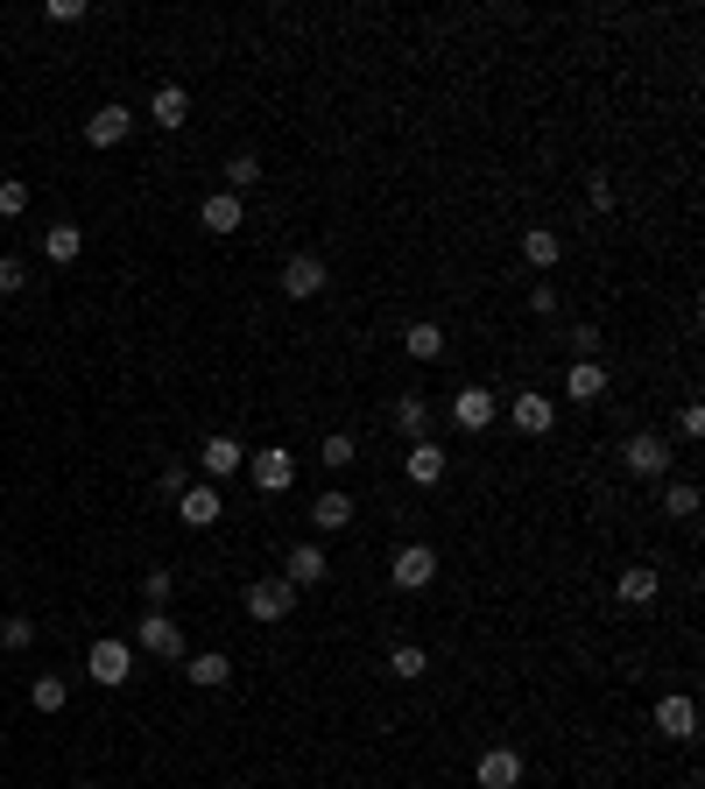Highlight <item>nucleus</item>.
I'll return each instance as SVG.
<instances>
[{"label":"nucleus","instance_id":"nucleus-33","mask_svg":"<svg viewBox=\"0 0 705 789\" xmlns=\"http://www.w3.org/2000/svg\"><path fill=\"white\" fill-rule=\"evenodd\" d=\"M22 211H29V184L8 177V184H0V219H22Z\"/></svg>","mask_w":705,"mask_h":789},{"label":"nucleus","instance_id":"nucleus-21","mask_svg":"<svg viewBox=\"0 0 705 789\" xmlns=\"http://www.w3.org/2000/svg\"><path fill=\"white\" fill-rule=\"evenodd\" d=\"M403 353H409V360H445V324H437V318H416L409 332H403Z\"/></svg>","mask_w":705,"mask_h":789},{"label":"nucleus","instance_id":"nucleus-27","mask_svg":"<svg viewBox=\"0 0 705 789\" xmlns=\"http://www.w3.org/2000/svg\"><path fill=\"white\" fill-rule=\"evenodd\" d=\"M29 705H35V712H64V705H71V684H64V677H35V684H29Z\"/></svg>","mask_w":705,"mask_h":789},{"label":"nucleus","instance_id":"nucleus-6","mask_svg":"<svg viewBox=\"0 0 705 789\" xmlns=\"http://www.w3.org/2000/svg\"><path fill=\"white\" fill-rule=\"evenodd\" d=\"M621 466L635 473V479H663V466H671V451H663V437H656V430H635V437L621 445Z\"/></svg>","mask_w":705,"mask_h":789},{"label":"nucleus","instance_id":"nucleus-40","mask_svg":"<svg viewBox=\"0 0 705 789\" xmlns=\"http://www.w3.org/2000/svg\"><path fill=\"white\" fill-rule=\"evenodd\" d=\"M43 14H50V22H79V14H85V0H50Z\"/></svg>","mask_w":705,"mask_h":789},{"label":"nucleus","instance_id":"nucleus-15","mask_svg":"<svg viewBox=\"0 0 705 789\" xmlns=\"http://www.w3.org/2000/svg\"><path fill=\"white\" fill-rule=\"evenodd\" d=\"M240 219H247V205L234 198V190H212V198L198 205V226H205V233H240Z\"/></svg>","mask_w":705,"mask_h":789},{"label":"nucleus","instance_id":"nucleus-26","mask_svg":"<svg viewBox=\"0 0 705 789\" xmlns=\"http://www.w3.org/2000/svg\"><path fill=\"white\" fill-rule=\"evenodd\" d=\"M395 430H403L409 445H416V437L431 430V402H424V395H403V402H395Z\"/></svg>","mask_w":705,"mask_h":789},{"label":"nucleus","instance_id":"nucleus-19","mask_svg":"<svg viewBox=\"0 0 705 789\" xmlns=\"http://www.w3.org/2000/svg\"><path fill=\"white\" fill-rule=\"evenodd\" d=\"M148 121H156L163 134H177L190 121V100H184V85H156V100H148Z\"/></svg>","mask_w":705,"mask_h":789},{"label":"nucleus","instance_id":"nucleus-17","mask_svg":"<svg viewBox=\"0 0 705 789\" xmlns=\"http://www.w3.org/2000/svg\"><path fill=\"white\" fill-rule=\"evenodd\" d=\"M79 255H85V233H79V226H71V219L43 226V261H50V268H71Z\"/></svg>","mask_w":705,"mask_h":789},{"label":"nucleus","instance_id":"nucleus-24","mask_svg":"<svg viewBox=\"0 0 705 789\" xmlns=\"http://www.w3.org/2000/svg\"><path fill=\"white\" fill-rule=\"evenodd\" d=\"M311 522H318V529H346V522H353V494L325 487V494L311 500Z\"/></svg>","mask_w":705,"mask_h":789},{"label":"nucleus","instance_id":"nucleus-38","mask_svg":"<svg viewBox=\"0 0 705 789\" xmlns=\"http://www.w3.org/2000/svg\"><path fill=\"white\" fill-rule=\"evenodd\" d=\"M571 353H579V360H600V332H593V324H579V332H571Z\"/></svg>","mask_w":705,"mask_h":789},{"label":"nucleus","instance_id":"nucleus-31","mask_svg":"<svg viewBox=\"0 0 705 789\" xmlns=\"http://www.w3.org/2000/svg\"><path fill=\"white\" fill-rule=\"evenodd\" d=\"M663 508H671L677 522H692V515H698V487H692V479H677V487L663 494Z\"/></svg>","mask_w":705,"mask_h":789},{"label":"nucleus","instance_id":"nucleus-4","mask_svg":"<svg viewBox=\"0 0 705 789\" xmlns=\"http://www.w3.org/2000/svg\"><path fill=\"white\" fill-rule=\"evenodd\" d=\"M247 613H255V621H290V613H297V585L290 579H255V585H247Z\"/></svg>","mask_w":705,"mask_h":789},{"label":"nucleus","instance_id":"nucleus-23","mask_svg":"<svg viewBox=\"0 0 705 789\" xmlns=\"http://www.w3.org/2000/svg\"><path fill=\"white\" fill-rule=\"evenodd\" d=\"M564 395L571 402H600L606 395V367H600V360H579V367L564 374Z\"/></svg>","mask_w":705,"mask_h":789},{"label":"nucleus","instance_id":"nucleus-39","mask_svg":"<svg viewBox=\"0 0 705 789\" xmlns=\"http://www.w3.org/2000/svg\"><path fill=\"white\" fill-rule=\"evenodd\" d=\"M529 311L550 318V311H558V290H550V282H537V290H529Z\"/></svg>","mask_w":705,"mask_h":789},{"label":"nucleus","instance_id":"nucleus-8","mask_svg":"<svg viewBox=\"0 0 705 789\" xmlns=\"http://www.w3.org/2000/svg\"><path fill=\"white\" fill-rule=\"evenodd\" d=\"M318 290H325V255H290V261H282V297H318Z\"/></svg>","mask_w":705,"mask_h":789},{"label":"nucleus","instance_id":"nucleus-20","mask_svg":"<svg viewBox=\"0 0 705 789\" xmlns=\"http://www.w3.org/2000/svg\"><path fill=\"white\" fill-rule=\"evenodd\" d=\"M452 423H459V430H487V423H494V395L487 388H459V395H452Z\"/></svg>","mask_w":705,"mask_h":789},{"label":"nucleus","instance_id":"nucleus-7","mask_svg":"<svg viewBox=\"0 0 705 789\" xmlns=\"http://www.w3.org/2000/svg\"><path fill=\"white\" fill-rule=\"evenodd\" d=\"M473 782H480V789H516L522 782V755H516V747H487V755L473 761Z\"/></svg>","mask_w":705,"mask_h":789},{"label":"nucleus","instance_id":"nucleus-5","mask_svg":"<svg viewBox=\"0 0 705 789\" xmlns=\"http://www.w3.org/2000/svg\"><path fill=\"white\" fill-rule=\"evenodd\" d=\"M247 473H255V487H261V494H290V487H297V451L269 445V451L247 458Z\"/></svg>","mask_w":705,"mask_h":789},{"label":"nucleus","instance_id":"nucleus-16","mask_svg":"<svg viewBox=\"0 0 705 789\" xmlns=\"http://www.w3.org/2000/svg\"><path fill=\"white\" fill-rule=\"evenodd\" d=\"M445 445H437V437H416L409 445V487H437V479H445Z\"/></svg>","mask_w":705,"mask_h":789},{"label":"nucleus","instance_id":"nucleus-12","mask_svg":"<svg viewBox=\"0 0 705 789\" xmlns=\"http://www.w3.org/2000/svg\"><path fill=\"white\" fill-rule=\"evenodd\" d=\"M198 466H205V479L219 487L226 473H240V466H247V445H234V437H219V430H212V437L198 445Z\"/></svg>","mask_w":705,"mask_h":789},{"label":"nucleus","instance_id":"nucleus-14","mask_svg":"<svg viewBox=\"0 0 705 789\" xmlns=\"http://www.w3.org/2000/svg\"><path fill=\"white\" fill-rule=\"evenodd\" d=\"M325 571H332V564H325V550H318V543H297L290 557H282V579H290L297 592H303V585H325Z\"/></svg>","mask_w":705,"mask_h":789},{"label":"nucleus","instance_id":"nucleus-41","mask_svg":"<svg viewBox=\"0 0 705 789\" xmlns=\"http://www.w3.org/2000/svg\"><path fill=\"white\" fill-rule=\"evenodd\" d=\"M79 789H100V782H79Z\"/></svg>","mask_w":705,"mask_h":789},{"label":"nucleus","instance_id":"nucleus-28","mask_svg":"<svg viewBox=\"0 0 705 789\" xmlns=\"http://www.w3.org/2000/svg\"><path fill=\"white\" fill-rule=\"evenodd\" d=\"M255 184H261V156H247V148H240V156L226 163V190L240 198V190H255Z\"/></svg>","mask_w":705,"mask_h":789},{"label":"nucleus","instance_id":"nucleus-1","mask_svg":"<svg viewBox=\"0 0 705 789\" xmlns=\"http://www.w3.org/2000/svg\"><path fill=\"white\" fill-rule=\"evenodd\" d=\"M85 677L100 684V691H121L127 677H135V648H127V642H113V634H100V642L85 648Z\"/></svg>","mask_w":705,"mask_h":789},{"label":"nucleus","instance_id":"nucleus-22","mask_svg":"<svg viewBox=\"0 0 705 789\" xmlns=\"http://www.w3.org/2000/svg\"><path fill=\"white\" fill-rule=\"evenodd\" d=\"M614 592H621V600H628V606H650V600H656V592H663V579H656V564H628V571H621V585H614Z\"/></svg>","mask_w":705,"mask_h":789},{"label":"nucleus","instance_id":"nucleus-32","mask_svg":"<svg viewBox=\"0 0 705 789\" xmlns=\"http://www.w3.org/2000/svg\"><path fill=\"white\" fill-rule=\"evenodd\" d=\"M22 290H29V261L0 255V297H22Z\"/></svg>","mask_w":705,"mask_h":789},{"label":"nucleus","instance_id":"nucleus-18","mask_svg":"<svg viewBox=\"0 0 705 789\" xmlns=\"http://www.w3.org/2000/svg\"><path fill=\"white\" fill-rule=\"evenodd\" d=\"M184 677L198 684V691H219V684H234V656H219V648H205V656H184Z\"/></svg>","mask_w":705,"mask_h":789},{"label":"nucleus","instance_id":"nucleus-42","mask_svg":"<svg viewBox=\"0 0 705 789\" xmlns=\"http://www.w3.org/2000/svg\"><path fill=\"white\" fill-rule=\"evenodd\" d=\"M0 121H8V113H0Z\"/></svg>","mask_w":705,"mask_h":789},{"label":"nucleus","instance_id":"nucleus-25","mask_svg":"<svg viewBox=\"0 0 705 789\" xmlns=\"http://www.w3.org/2000/svg\"><path fill=\"white\" fill-rule=\"evenodd\" d=\"M522 255H529V268H558V255H564V240L550 233V226H529V233H522Z\"/></svg>","mask_w":705,"mask_h":789},{"label":"nucleus","instance_id":"nucleus-2","mask_svg":"<svg viewBox=\"0 0 705 789\" xmlns=\"http://www.w3.org/2000/svg\"><path fill=\"white\" fill-rule=\"evenodd\" d=\"M135 642H142V648H148V656H156V663H184V656H190V648H184V627L169 621L163 606H148L142 621H135Z\"/></svg>","mask_w":705,"mask_h":789},{"label":"nucleus","instance_id":"nucleus-30","mask_svg":"<svg viewBox=\"0 0 705 789\" xmlns=\"http://www.w3.org/2000/svg\"><path fill=\"white\" fill-rule=\"evenodd\" d=\"M318 458H325V473H346L353 458H360V445H353L346 430H332V437H325V451H318Z\"/></svg>","mask_w":705,"mask_h":789},{"label":"nucleus","instance_id":"nucleus-35","mask_svg":"<svg viewBox=\"0 0 705 789\" xmlns=\"http://www.w3.org/2000/svg\"><path fill=\"white\" fill-rule=\"evenodd\" d=\"M169 592H177V579H169V571L156 564V571H148V579H142V600H148V606H163Z\"/></svg>","mask_w":705,"mask_h":789},{"label":"nucleus","instance_id":"nucleus-11","mask_svg":"<svg viewBox=\"0 0 705 789\" xmlns=\"http://www.w3.org/2000/svg\"><path fill=\"white\" fill-rule=\"evenodd\" d=\"M508 423H516L522 437H550V423H558V402H550V395H516V402H508Z\"/></svg>","mask_w":705,"mask_h":789},{"label":"nucleus","instance_id":"nucleus-3","mask_svg":"<svg viewBox=\"0 0 705 789\" xmlns=\"http://www.w3.org/2000/svg\"><path fill=\"white\" fill-rule=\"evenodd\" d=\"M388 579L403 585V592H424V585H437V550L431 543H403L388 557Z\"/></svg>","mask_w":705,"mask_h":789},{"label":"nucleus","instance_id":"nucleus-29","mask_svg":"<svg viewBox=\"0 0 705 789\" xmlns=\"http://www.w3.org/2000/svg\"><path fill=\"white\" fill-rule=\"evenodd\" d=\"M424 669H431V656H424V648H416V642H403V648H395V656H388V677H424Z\"/></svg>","mask_w":705,"mask_h":789},{"label":"nucleus","instance_id":"nucleus-10","mask_svg":"<svg viewBox=\"0 0 705 789\" xmlns=\"http://www.w3.org/2000/svg\"><path fill=\"white\" fill-rule=\"evenodd\" d=\"M656 726H663V740H698V705L684 691H671V698H656Z\"/></svg>","mask_w":705,"mask_h":789},{"label":"nucleus","instance_id":"nucleus-13","mask_svg":"<svg viewBox=\"0 0 705 789\" xmlns=\"http://www.w3.org/2000/svg\"><path fill=\"white\" fill-rule=\"evenodd\" d=\"M177 515H184V529H212L219 515H226V500H219V487H184L177 494Z\"/></svg>","mask_w":705,"mask_h":789},{"label":"nucleus","instance_id":"nucleus-37","mask_svg":"<svg viewBox=\"0 0 705 789\" xmlns=\"http://www.w3.org/2000/svg\"><path fill=\"white\" fill-rule=\"evenodd\" d=\"M184 487H190V473H184V466H163V473H156V494H163V500H177Z\"/></svg>","mask_w":705,"mask_h":789},{"label":"nucleus","instance_id":"nucleus-34","mask_svg":"<svg viewBox=\"0 0 705 789\" xmlns=\"http://www.w3.org/2000/svg\"><path fill=\"white\" fill-rule=\"evenodd\" d=\"M29 642H35V621H22V613L0 621V648H29Z\"/></svg>","mask_w":705,"mask_h":789},{"label":"nucleus","instance_id":"nucleus-9","mask_svg":"<svg viewBox=\"0 0 705 789\" xmlns=\"http://www.w3.org/2000/svg\"><path fill=\"white\" fill-rule=\"evenodd\" d=\"M127 134H135V113H127V106H100V113H85V142H92V148H121Z\"/></svg>","mask_w":705,"mask_h":789},{"label":"nucleus","instance_id":"nucleus-36","mask_svg":"<svg viewBox=\"0 0 705 789\" xmlns=\"http://www.w3.org/2000/svg\"><path fill=\"white\" fill-rule=\"evenodd\" d=\"M677 437H692V445L705 437V409H698V402H684V409H677Z\"/></svg>","mask_w":705,"mask_h":789}]
</instances>
